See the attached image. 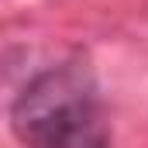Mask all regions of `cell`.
Returning a JSON list of instances; mask_svg holds the SVG:
<instances>
[{
    "mask_svg": "<svg viewBox=\"0 0 148 148\" xmlns=\"http://www.w3.org/2000/svg\"><path fill=\"white\" fill-rule=\"evenodd\" d=\"M10 124L21 141L45 148H83L107 141V131L100 127L93 76L79 62L38 73L17 93Z\"/></svg>",
    "mask_w": 148,
    "mask_h": 148,
    "instance_id": "cell-1",
    "label": "cell"
}]
</instances>
